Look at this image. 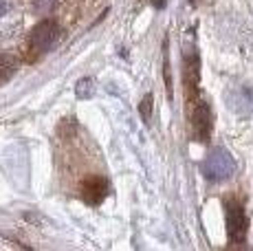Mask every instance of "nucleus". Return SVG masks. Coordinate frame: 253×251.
Wrapping results in <instances>:
<instances>
[{"mask_svg":"<svg viewBox=\"0 0 253 251\" xmlns=\"http://www.w3.org/2000/svg\"><path fill=\"white\" fill-rule=\"evenodd\" d=\"M227 211V231H229V247L227 251H245L247 240V216L240 201L229 199L225 203Z\"/></svg>","mask_w":253,"mask_h":251,"instance_id":"nucleus-1","label":"nucleus"},{"mask_svg":"<svg viewBox=\"0 0 253 251\" xmlns=\"http://www.w3.org/2000/svg\"><path fill=\"white\" fill-rule=\"evenodd\" d=\"M233 172H236V161L225 148H213L203 161V174H205L207 181H227V178L233 176Z\"/></svg>","mask_w":253,"mask_h":251,"instance_id":"nucleus-2","label":"nucleus"},{"mask_svg":"<svg viewBox=\"0 0 253 251\" xmlns=\"http://www.w3.org/2000/svg\"><path fill=\"white\" fill-rule=\"evenodd\" d=\"M227 106L238 115V117L253 119V84L242 82V84H233L225 95Z\"/></svg>","mask_w":253,"mask_h":251,"instance_id":"nucleus-3","label":"nucleus"},{"mask_svg":"<svg viewBox=\"0 0 253 251\" xmlns=\"http://www.w3.org/2000/svg\"><path fill=\"white\" fill-rule=\"evenodd\" d=\"M60 38V25L55 20H42L40 25L33 27L31 36H29V46L36 53L48 51Z\"/></svg>","mask_w":253,"mask_h":251,"instance_id":"nucleus-4","label":"nucleus"},{"mask_svg":"<svg viewBox=\"0 0 253 251\" xmlns=\"http://www.w3.org/2000/svg\"><path fill=\"white\" fill-rule=\"evenodd\" d=\"M106 194H108V183H106V178L90 176L82 183V196H84V201L90 203V205H99V203L106 199Z\"/></svg>","mask_w":253,"mask_h":251,"instance_id":"nucleus-5","label":"nucleus"},{"mask_svg":"<svg viewBox=\"0 0 253 251\" xmlns=\"http://www.w3.org/2000/svg\"><path fill=\"white\" fill-rule=\"evenodd\" d=\"M18 62L13 55H7V53H0V84L11 80V75L16 73Z\"/></svg>","mask_w":253,"mask_h":251,"instance_id":"nucleus-6","label":"nucleus"},{"mask_svg":"<svg viewBox=\"0 0 253 251\" xmlns=\"http://www.w3.org/2000/svg\"><path fill=\"white\" fill-rule=\"evenodd\" d=\"M92 93H95V82L90 80V77H86V80H80L75 86V95L77 99H90Z\"/></svg>","mask_w":253,"mask_h":251,"instance_id":"nucleus-7","label":"nucleus"},{"mask_svg":"<svg viewBox=\"0 0 253 251\" xmlns=\"http://www.w3.org/2000/svg\"><path fill=\"white\" fill-rule=\"evenodd\" d=\"M150 101H152V97L148 95V97H145V101L141 104V113H143V119H145V122H150Z\"/></svg>","mask_w":253,"mask_h":251,"instance_id":"nucleus-8","label":"nucleus"},{"mask_svg":"<svg viewBox=\"0 0 253 251\" xmlns=\"http://www.w3.org/2000/svg\"><path fill=\"white\" fill-rule=\"evenodd\" d=\"M7 11H9V2L7 0H0V18H2Z\"/></svg>","mask_w":253,"mask_h":251,"instance_id":"nucleus-9","label":"nucleus"},{"mask_svg":"<svg viewBox=\"0 0 253 251\" xmlns=\"http://www.w3.org/2000/svg\"><path fill=\"white\" fill-rule=\"evenodd\" d=\"M192 2H196V0H192Z\"/></svg>","mask_w":253,"mask_h":251,"instance_id":"nucleus-10","label":"nucleus"}]
</instances>
